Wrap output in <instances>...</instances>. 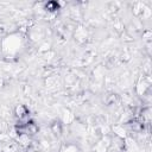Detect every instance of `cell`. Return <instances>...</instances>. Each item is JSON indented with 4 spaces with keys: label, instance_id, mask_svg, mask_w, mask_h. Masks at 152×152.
<instances>
[{
    "label": "cell",
    "instance_id": "1",
    "mask_svg": "<svg viewBox=\"0 0 152 152\" xmlns=\"http://www.w3.org/2000/svg\"><path fill=\"white\" fill-rule=\"evenodd\" d=\"M27 114H28V113H27V108H26L25 106L19 104V106L15 107V115H17L19 119H24Z\"/></svg>",
    "mask_w": 152,
    "mask_h": 152
}]
</instances>
